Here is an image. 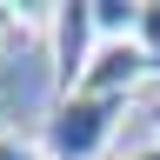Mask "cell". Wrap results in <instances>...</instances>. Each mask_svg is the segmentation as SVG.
<instances>
[{"instance_id": "cell-5", "label": "cell", "mask_w": 160, "mask_h": 160, "mask_svg": "<svg viewBox=\"0 0 160 160\" xmlns=\"http://www.w3.org/2000/svg\"><path fill=\"white\" fill-rule=\"evenodd\" d=\"M133 20H140V0H93V33L100 40H133Z\"/></svg>"}, {"instance_id": "cell-1", "label": "cell", "mask_w": 160, "mask_h": 160, "mask_svg": "<svg viewBox=\"0 0 160 160\" xmlns=\"http://www.w3.org/2000/svg\"><path fill=\"white\" fill-rule=\"evenodd\" d=\"M120 113H127V100H100V93L53 100L47 107V160H100Z\"/></svg>"}, {"instance_id": "cell-2", "label": "cell", "mask_w": 160, "mask_h": 160, "mask_svg": "<svg viewBox=\"0 0 160 160\" xmlns=\"http://www.w3.org/2000/svg\"><path fill=\"white\" fill-rule=\"evenodd\" d=\"M47 40H53V100H67V93H80L87 60H93V47H100V33H93V0H60Z\"/></svg>"}, {"instance_id": "cell-4", "label": "cell", "mask_w": 160, "mask_h": 160, "mask_svg": "<svg viewBox=\"0 0 160 160\" xmlns=\"http://www.w3.org/2000/svg\"><path fill=\"white\" fill-rule=\"evenodd\" d=\"M53 27V7H0V53L27 47V33H47Z\"/></svg>"}, {"instance_id": "cell-8", "label": "cell", "mask_w": 160, "mask_h": 160, "mask_svg": "<svg viewBox=\"0 0 160 160\" xmlns=\"http://www.w3.org/2000/svg\"><path fill=\"white\" fill-rule=\"evenodd\" d=\"M153 140H160V100H153Z\"/></svg>"}, {"instance_id": "cell-3", "label": "cell", "mask_w": 160, "mask_h": 160, "mask_svg": "<svg viewBox=\"0 0 160 160\" xmlns=\"http://www.w3.org/2000/svg\"><path fill=\"white\" fill-rule=\"evenodd\" d=\"M153 73H160V60L140 47V40H100V47H93V60H87L80 93H100V100H133Z\"/></svg>"}, {"instance_id": "cell-6", "label": "cell", "mask_w": 160, "mask_h": 160, "mask_svg": "<svg viewBox=\"0 0 160 160\" xmlns=\"http://www.w3.org/2000/svg\"><path fill=\"white\" fill-rule=\"evenodd\" d=\"M0 160H33L27 140H13V133H0Z\"/></svg>"}, {"instance_id": "cell-7", "label": "cell", "mask_w": 160, "mask_h": 160, "mask_svg": "<svg viewBox=\"0 0 160 160\" xmlns=\"http://www.w3.org/2000/svg\"><path fill=\"white\" fill-rule=\"evenodd\" d=\"M113 160H160V140H147V147H127V153H113Z\"/></svg>"}]
</instances>
